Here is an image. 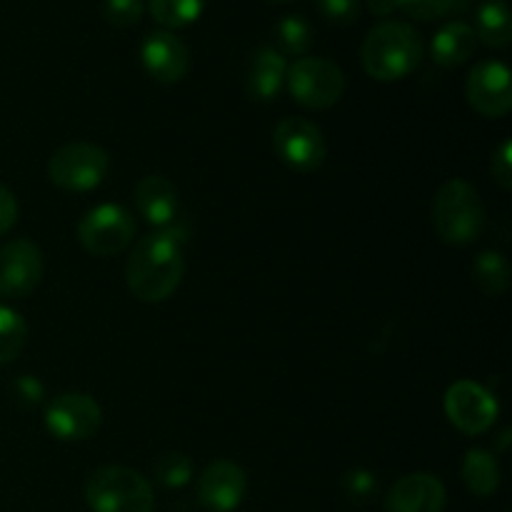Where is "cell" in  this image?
<instances>
[{"instance_id":"obj_1","label":"cell","mask_w":512,"mask_h":512,"mask_svg":"<svg viewBox=\"0 0 512 512\" xmlns=\"http://www.w3.org/2000/svg\"><path fill=\"white\" fill-rule=\"evenodd\" d=\"M183 273V243L175 230H158L140 238L125 265L130 293L143 303L168 300L178 290Z\"/></svg>"},{"instance_id":"obj_2","label":"cell","mask_w":512,"mask_h":512,"mask_svg":"<svg viewBox=\"0 0 512 512\" xmlns=\"http://www.w3.org/2000/svg\"><path fill=\"white\" fill-rule=\"evenodd\" d=\"M363 68L380 83L403 80L423 60V38L418 30L400 20L375 25L363 43Z\"/></svg>"},{"instance_id":"obj_3","label":"cell","mask_w":512,"mask_h":512,"mask_svg":"<svg viewBox=\"0 0 512 512\" xmlns=\"http://www.w3.org/2000/svg\"><path fill=\"white\" fill-rule=\"evenodd\" d=\"M485 210L480 195L468 180L453 178L433 200V228L448 245H470L480 238Z\"/></svg>"},{"instance_id":"obj_4","label":"cell","mask_w":512,"mask_h":512,"mask_svg":"<svg viewBox=\"0 0 512 512\" xmlns=\"http://www.w3.org/2000/svg\"><path fill=\"white\" fill-rule=\"evenodd\" d=\"M85 503L93 512H153V488L138 470L108 465L85 483Z\"/></svg>"},{"instance_id":"obj_5","label":"cell","mask_w":512,"mask_h":512,"mask_svg":"<svg viewBox=\"0 0 512 512\" xmlns=\"http://www.w3.org/2000/svg\"><path fill=\"white\" fill-rule=\"evenodd\" d=\"M110 168V155L93 143H68L55 150L48 163L50 183L70 193H85L103 183Z\"/></svg>"},{"instance_id":"obj_6","label":"cell","mask_w":512,"mask_h":512,"mask_svg":"<svg viewBox=\"0 0 512 512\" xmlns=\"http://www.w3.org/2000/svg\"><path fill=\"white\" fill-rule=\"evenodd\" d=\"M290 95L300 105L313 110L333 108L345 93V75L333 60L300 58L285 75Z\"/></svg>"},{"instance_id":"obj_7","label":"cell","mask_w":512,"mask_h":512,"mask_svg":"<svg viewBox=\"0 0 512 512\" xmlns=\"http://www.w3.org/2000/svg\"><path fill=\"white\" fill-rule=\"evenodd\" d=\"M273 148L288 168L310 173L325 163L328 143L323 130L305 118H283L275 125Z\"/></svg>"},{"instance_id":"obj_8","label":"cell","mask_w":512,"mask_h":512,"mask_svg":"<svg viewBox=\"0 0 512 512\" xmlns=\"http://www.w3.org/2000/svg\"><path fill=\"white\" fill-rule=\"evenodd\" d=\"M135 235V223L130 213L120 205H98L85 218L80 220L78 238L80 245L90 255L108 258V255L120 253L128 248V243Z\"/></svg>"},{"instance_id":"obj_9","label":"cell","mask_w":512,"mask_h":512,"mask_svg":"<svg viewBox=\"0 0 512 512\" xmlns=\"http://www.w3.org/2000/svg\"><path fill=\"white\" fill-rule=\"evenodd\" d=\"M100 405L90 395L65 393L58 395L53 403L45 408V428L63 443H80L98 433Z\"/></svg>"},{"instance_id":"obj_10","label":"cell","mask_w":512,"mask_h":512,"mask_svg":"<svg viewBox=\"0 0 512 512\" xmlns=\"http://www.w3.org/2000/svg\"><path fill=\"white\" fill-rule=\"evenodd\" d=\"M448 420L465 435H483L498 418V403L483 385L473 380H458L445 393Z\"/></svg>"},{"instance_id":"obj_11","label":"cell","mask_w":512,"mask_h":512,"mask_svg":"<svg viewBox=\"0 0 512 512\" xmlns=\"http://www.w3.org/2000/svg\"><path fill=\"white\" fill-rule=\"evenodd\" d=\"M43 278V253L33 240H10L0 248V295L25 298Z\"/></svg>"},{"instance_id":"obj_12","label":"cell","mask_w":512,"mask_h":512,"mask_svg":"<svg viewBox=\"0 0 512 512\" xmlns=\"http://www.w3.org/2000/svg\"><path fill=\"white\" fill-rule=\"evenodd\" d=\"M468 103L485 118H503L512 108L510 70L498 60H483L475 65L465 85Z\"/></svg>"},{"instance_id":"obj_13","label":"cell","mask_w":512,"mask_h":512,"mask_svg":"<svg viewBox=\"0 0 512 512\" xmlns=\"http://www.w3.org/2000/svg\"><path fill=\"white\" fill-rule=\"evenodd\" d=\"M248 478L233 460H215L198 478V500L210 512H233L243 503Z\"/></svg>"},{"instance_id":"obj_14","label":"cell","mask_w":512,"mask_h":512,"mask_svg":"<svg viewBox=\"0 0 512 512\" xmlns=\"http://www.w3.org/2000/svg\"><path fill=\"white\" fill-rule=\"evenodd\" d=\"M140 60L148 75H153L158 83H178L185 78L190 68V53L183 40L170 30H153L143 40Z\"/></svg>"},{"instance_id":"obj_15","label":"cell","mask_w":512,"mask_h":512,"mask_svg":"<svg viewBox=\"0 0 512 512\" xmlns=\"http://www.w3.org/2000/svg\"><path fill=\"white\" fill-rule=\"evenodd\" d=\"M445 488L435 475L413 473L400 478L385 500L388 512H443Z\"/></svg>"},{"instance_id":"obj_16","label":"cell","mask_w":512,"mask_h":512,"mask_svg":"<svg viewBox=\"0 0 512 512\" xmlns=\"http://www.w3.org/2000/svg\"><path fill=\"white\" fill-rule=\"evenodd\" d=\"M135 205L150 225L168 228L178 218V190L163 175H148L135 188Z\"/></svg>"},{"instance_id":"obj_17","label":"cell","mask_w":512,"mask_h":512,"mask_svg":"<svg viewBox=\"0 0 512 512\" xmlns=\"http://www.w3.org/2000/svg\"><path fill=\"white\" fill-rule=\"evenodd\" d=\"M288 75V60L280 50L275 48H260L250 60L248 70V95L260 103L278 98L280 88Z\"/></svg>"},{"instance_id":"obj_18","label":"cell","mask_w":512,"mask_h":512,"mask_svg":"<svg viewBox=\"0 0 512 512\" xmlns=\"http://www.w3.org/2000/svg\"><path fill=\"white\" fill-rule=\"evenodd\" d=\"M475 48H478V38H475L473 25L455 20L435 33L430 53H433L435 63L443 68H458L475 53Z\"/></svg>"},{"instance_id":"obj_19","label":"cell","mask_w":512,"mask_h":512,"mask_svg":"<svg viewBox=\"0 0 512 512\" xmlns=\"http://www.w3.org/2000/svg\"><path fill=\"white\" fill-rule=\"evenodd\" d=\"M475 38L488 48H505L512 40V18L505 0H488L475 13Z\"/></svg>"},{"instance_id":"obj_20","label":"cell","mask_w":512,"mask_h":512,"mask_svg":"<svg viewBox=\"0 0 512 512\" xmlns=\"http://www.w3.org/2000/svg\"><path fill=\"white\" fill-rule=\"evenodd\" d=\"M463 480L470 493L480 495V498H488L500 485L498 460L488 450H470L463 463Z\"/></svg>"},{"instance_id":"obj_21","label":"cell","mask_w":512,"mask_h":512,"mask_svg":"<svg viewBox=\"0 0 512 512\" xmlns=\"http://www.w3.org/2000/svg\"><path fill=\"white\" fill-rule=\"evenodd\" d=\"M473 283L483 295L498 298L510 285V265L500 253H480L473 263Z\"/></svg>"},{"instance_id":"obj_22","label":"cell","mask_w":512,"mask_h":512,"mask_svg":"<svg viewBox=\"0 0 512 512\" xmlns=\"http://www.w3.org/2000/svg\"><path fill=\"white\" fill-rule=\"evenodd\" d=\"M205 3L208 0H148V8L155 23L173 33V30L193 25L203 15Z\"/></svg>"},{"instance_id":"obj_23","label":"cell","mask_w":512,"mask_h":512,"mask_svg":"<svg viewBox=\"0 0 512 512\" xmlns=\"http://www.w3.org/2000/svg\"><path fill=\"white\" fill-rule=\"evenodd\" d=\"M28 343V323L8 305H0V365H8Z\"/></svg>"},{"instance_id":"obj_24","label":"cell","mask_w":512,"mask_h":512,"mask_svg":"<svg viewBox=\"0 0 512 512\" xmlns=\"http://www.w3.org/2000/svg\"><path fill=\"white\" fill-rule=\"evenodd\" d=\"M278 45L283 55H305L313 45V28L303 15H285L278 23Z\"/></svg>"},{"instance_id":"obj_25","label":"cell","mask_w":512,"mask_h":512,"mask_svg":"<svg viewBox=\"0 0 512 512\" xmlns=\"http://www.w3.org/2000/svg\"><path fill=\"white\" fill-rule=\"evenodd\" d=\"M153 473L163 488H185L193 478V463L183 453H165L158 458Z\"/></svg>"},{"instance_id":"obj_26","label":"cell","mask_w":512,"mask_h":512,"mask_svg":"<svg viewBox=\"0 0 512 512\" xmlns=\"http://www.w3.org/2000/svg\"><path fill=\"white\" fill-rule=\"evenodd\" d=\"M145 13L143 0H103V15L115 28H133Z\"/></svg>"},{"instance_id":"obj_27","label":"cell","mask_w":512,"mask_h":512,"mask_svg":"<svg viewBox=\"0 0 512 512\" xmlns=\"http://www.w3.org/2000/svg\"><path fill=\"white\" fill-rule=\"evenodd\" d=\"M458 0H398V10L415 20H438L448 15Z\"/></svg>"},{"instance_id":"obj_28","label":"cell","mask_w":512,"mask_h":512,"mask_svg":"<svg viewBox=\"0 0 512 512\" xmlns=\"http://www.w3.org/2000/svg\"><path fill=\"white\" fill-rule=\"evenodd\" d=\"M315 5L335 25H350L360 15V0H315Z\"/></svg>"},{"instance_id":"obj_29","label":"cell","mask_w":512,"mask_h":512,"mask_svg":"<svg viewBox=\"0 0 512 512\" xmlns=\"http://www.w3.org/2000/svg\"><path fill=\"white\" fill-rule=\"evenodd\" d=\"M343 485L345 493L353 500H358V503L373 498L375 490H378V480H375V475L368 473V470H353V473L345 475Z\"/></svg>"},{"instance_id":"obj_30","label":"cell","mask_w":512,"mask_h":512,"mask_svg":"<svg viewBox=\"0 0 512 512\" xmlns=\"http://www.w3.org/2000/svg\"><path fill=\"white\" fill-rule=\"evenodd\" d=\"M490 173H493L495 183L500 185L503 190L512 188V143L505 140L503 145L498 148V153L493 155L490 160Z\"/></svg>"},{"instance_id":"obj_31","label":"cell","mask_w":512,"mask_h":512,"mask_svg":"<svg viewBox=\"0 0 512 512\" xmlns=\"http://www.w3.org/2000/svg\"><path fill=\"white\" fill-rule=\"evenodd\" d=\"M18 220V203L5 185H0V235L8 233Z\"/></svg>"},{"instance_id":"obj_32","label":"cell","mask_w":512,"mask_h":512,"mask_svg":"<svg viewBox=\"0 0 512 512\" xmlns=\"http://www.w3.org/2000/svg\"><path fill=\"white\" fill-rule=\"evenodd\" d=\"M15 393H18L20 398L28 400V403H40V398H43V385L35 378H30V375H23V378H18V383H15Z\"/></svg>"},{"instance_id":"obj_33","label":"cell","mask_w":512,"mask_h":512,"mask_svg":"<svg viewBox=\"0 0 512 512\" xmlns=\"http://www.w3.org/2000/svg\"><path fill=\"white\" fill-rule=\"evenodd\" d=\"M368 10L373 15H378V18H385L393 10H398V0H368Z\"/></svg>"}]
</instances>
